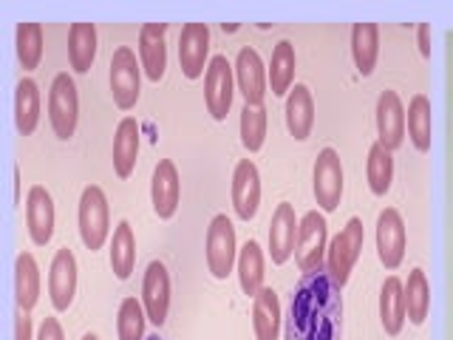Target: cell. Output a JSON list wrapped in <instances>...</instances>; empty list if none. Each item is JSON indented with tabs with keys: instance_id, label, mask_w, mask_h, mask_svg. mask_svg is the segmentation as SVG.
<instances>
[{
	"instance_id": "8992f818",
	"label": "cell",
	"mask_w": 453,
	"mask_h": 340,
	"mask_svg": "<svg viewBox=\"0 0 453 340\" xmlns=\"http://www.w3.org/2000/svg\"><path fill=\"white\" fill-rule=\"evenodd\" d=\"M235 97V68L224 54H212L204 71V105L216 122H224Z\"/></svg>"
},
{
	"instance_id": "83f0119b",
	"label": "cell",
	"mask_w": 453,
	"mask_h": 340,
	"mask_svg": "<svg viewBox=\"0 0 453 340\" xmlns=\"http://www.w3.org/2000/svg\"><path fill=\"white\" fill-rule=\"evenodd\" d=\"M14 295L20 312H32L40 301V267L32 252H20L14 259Z\"/></svg>"
},
{
	"instance_id": "836d02e7",
	"label": "cell",
	"mask_w": 453,
	"mask_h": 340,
	"mask_svg": "<svg viewBox=\"0 0 453 340\" xmlns=\"http://www.w3.org/2000/svg\"><path fill=\"white\" fill-rule=\"evenodd\" d=\"M365 176H368V188H372L374 196H386L391 190V182H394V156L391 151H386L374 142L368 148V159H365Z\"/></svg>"
},
{
	"instance_id": "2e32d148",
	"label": "cell",
	"mask_w": 453,
	"mask_h": 340,
	"mask_svg": "<svg viewBox=\"0 0 453 340\" xmlns=\"http://www.w3.org/2000/svg\"><path fill=\"white\" fill-rule=\"evenodd\" d=\"M297 230H301V219L295 216V207L289 202H280L269 221V259L273 264H287L297 244Z\"/></svg>"
},
{
	"instance_id": "e0dca14e",
	"label": "cell",
	"mask_w": 453,
	"mask_h": 340,
	"mask_svg": "<svg viewBox=\"0 0 453 340\" xmlns=\"http://www.w3.org/2000/svg\"><path fill=\"white\" fill-rule=\"evenodd\" d=\"M233 207L241 221H252L261 207V174L252 159H241L233 170Z\"/></svg>"
},
{
	"instance_id": "d6a6232c",
	"label": "cell",
	"mask_w": 453,
	"mask_h": 340,
	"mask_svg": "<svg viewBox=\"0 0 453 340\" xmlns=\"http://www.w3.org/2000/svg\"><path fill=\"white\" fill-rule=\"evenodd\" d=\"M431 312V283H428V275H425V269H411L408 273V281H405V315H408V323L414 326H422L425 318H428Z\"/></svg>"
},
{
	"instance_id": "7bdbcfd3",
	"label": "cell",
	"mask_w": 453,
	"mask_h": 340,
	"mask_svg": "<svg viewBox=\"0 0 453 340\" xmlns=\"http://www.w3.org/2000/svg\"><path fill=\"white\" fill-rule=\"evenodd\" d=\"M145 340H162L159 335H150V337H145Z\"/></svg>"
},
{
	"instance_id": "cb8c5ba5",
	"label": "cell",
	"mask_w": 453,
	"mask_h": 340,
	"mask_svg": "<svg viewBox=\"0 0 453 340\" xmlns=\"http://www.w3.org/2000/svg\"><path fill=\"white\" fill-rule=\"evenodd\" d=\"M139 156V122L134 117H122L113 134V170L119 179H131Z\"/></svg>"
},
{
	"instance_id": "30bf717a",
	"label": "cell",
	"mask_w": 453,
	"mask_h": 340,
	"mask_svg": "<svg viewBox=\"0 0 453 340\" xmlns=\"http://www.w3.org/2000/svg\"><path fill=\"white\" fill-rule=\"evenodd\" d=\"M408 250V230L396 207L380 210L377 216V259L386 269H396L405 261Z\"/></svg>"
},
{
	"instance_id": "277c9868",
	"label": "cell",
	"mask_w": 453,
	"mask_h": 340,
	"mask_svg": "<svg viewBox=\"0 0 453 340\" xmlns=\"http://www.w3.org/2000/svg\"><path fill=\"white\" fill-rule=\"evenodd\" d=\"M204 259L210 275L216 281H226L233 275L238 261V241H235V227L224 212H216L210 219L207 238H204Z\"/></svg>"
},
{
	"instance_id": "9c48e42d",
	"label": "cell",
	"mask_w": 453,
	"mask_h": 340,
	"mask_svg": "<svg viewBox=\"0 0 453 340\" xmlns=\"http://www.w3.org/2000/svg\"><path fill=\"white\" fill-rule=\"evenodd\" d=\"M326 250H329V224L320 210H309L301 219V230H297L295 244V261L301 273H311L326 264Z\"/></svg>"
},
{
	"instance_id": "d590c367",
	"label": "cell",
	"mask_w": 453,
	"mask_h": 340,
	"mask_svg": "<svg viewBox=\"0 0 453 340\" xmlns=\"http://www.w3.org/2000/svg\"><path fill=\"white\" fill-rule=\"evenodd\" d=\"M42 26L40 23H18V35H14V49H18V60L23 71H35L42 60Z\"/></svg>"
},
{
	"instance_id": "7a4b0ae2",
	"label": "cell",
	"mask_w": 453,
	"mask_h": 340,
	"mask_svg": "<svg viewBox=\"0 0 453 340\" xmlns=\"http://www.w3.org/2000/svg\"><path fill=\"white\" fill-rule=\"evenodd\" d=\"M363 241H365V230H363V221L357 216H351L343 230H340L329 241L323 267H326V273H329V278H332V283L337 290H343L349 283L351 269H354V264H357L360 252H363Z\"/></svg>"
},
{
	"instance_id": "d4e9b609",
	"label": "cell",
	"mask_w": 453,
	"mask_h": 340,
	"mask_svg": "<svg viewBox=\"0 0 453 340\" xmlns=\"http://www.w3.org/2000/svg\"><path fill=\"white\" fill-rule=\"evenodd\" d=\"M295 68H297V54L292 40H278L273 49V60H269L266 77L273 97H287L295 85Z\"/></svg>"
},
{
	"instance_id": "f35d334b",
	"label": "cell",
	"mask_w": 453,
	"mask_h": 340,
	"mask_svg": "<svg viewBox=\"0 0 453 340\" xmlns=\"http://www.w3.org/2000/svg\"><path fill=\"white\" fill-rule=\"evenodd\" d=\"M14 340H37L32 332V318H28V312H20L18 321H14Z\"/></svg>"
},
{
	"instance_id": "ab89813d",
	"label": "cell",
	"mask_w": 453,
	"mask_h": 340,
	"mask_svg": "<svg viewBox=\"0 0 453 340\" xmlns=\"http://www.w3.org/2000/svg\"><path fill=\"white\" fill-rule=\"evenodd\" d=\"M417 46H419V54L428 60V57H431V26L428 23L417 26Z\"/></svg>"
},
{
	"instance_id": "484cf974",
	"label": "cell",
	"mask_w": 453,
	"mask_h": 340,
	"mask_svg": "<svg viewBox=\"0 0 453 340\" xmlns=\"http://www.w3.org/2000/svg\"><path fill=\"white\" fill-rule=\"evenodd\" d=\"M252 329H255V340H278L280 301L273 287H264L252 298Z\"/></svg>"
},
{
	"instance_id": "603a6c76",
	"label": "cell",
	"mask_w": 453,
	"mask_h": 340,
	"mask_svg": "<svg viewBox=\"0 0 453 340\" xmlns=\"http://www.w3.org/2000/svg\"><path fill=\"white\" fill-rule=\"evenodd\" d=\"M351 60L360 77H372L380 57V26L377 23H354L351 26Z\"/></svg>"
},
{
	"instance_id": "5b68a950",
	"label": "cell",
	"mask_w": 453,
	"mask_h": 340,
	"mask_svg": "<svg viewBox=\"0 0 453 340\" xmlns=\"http://www.w3.org/2000/svg\"><path fill=\"white\" fill-rule=\"evenodd\" d=\"M49 122H51V131L57 139L68 142L77 131V122H80V94H77V82L68 71H60L54 80H51V89H49Z\"/></svg>"
},
{
	"instance_id": "3957f363",
	"label": "cell",
	"mask_w": 453,
	"mask_h": 340,
	"mask_svg": "<svg viewBox=\"0 0 453 340\" xmlns=\"http://www.w3.org/2000/svg\"><path fill=\"white\" fill-rule=\"evenodd\" d=\"M77 227L85 250H103L108 233H111V210L105 190L99 184H88L80 196V210H77Z\"/></svg>"
},
{
	"instance_id": "1f68e13d",
	"label": "cell",
	"mask_w": 453,
	"mask_h": 340,
	"mask_svg": "<svg viewBox=\"0 0 453 340\" xmlns=\"http://www.w3.org/2000/svg\"><path fill=\"white\" fill-rule=\"evenodd\" d=\"M431 99L425 94H414L408 103V111H405V131H408V139L411 145H414L419 153H428L431 151Z\"/></svg>"
},
{
	"instance_id": "74e56055",
	"label": "cell",
	"mask_w": 453,
	"mask_h": 340,
	"mask_svg": "<svg viewBox=\"0 0 453 340\" xmlns=\"http://www.w3.org/2000/svg\"><path fill=\"white\" fill-rule=\"evenodd\" d=\"M37 340H65L63 335V326L57 318H46L40 323V332H37Z\"/></svg>"
},
{
	"instance_id": "ac0fdd59",
	"label": "cell",
	"mask_w": 453,
	"mask_h": 340,
	"mask_svg": "<svg viewBox=\"0 0 453 340\" xmlns=\"http://www.w3.org/2000/svg\"><path fill=\"white\" fill-rule=\"evenodd\" d=\"M142 306L153 326H162L170 312V275L162 261H150L142 278Z\"/></svg>"
},
{
	"instance_id": "e575fe53",
	"label": "cell",
	"mask_w": 453,
	"mask_h": 340,
	"mask_svg": "<svg viewBox=\"0 0 453 340\" xmlns=\"http://www.w3.org/2000/svg\"><path fill=\"white\" fill-rule=\"evenodd\" d=\"M266 108L264 105H244L241 108V122H238V131H241V145H244L250 153H258L266 142Z\"/></svg>"
},
{
	"instance_id": "60d3db41",
	"label": "cell",
	"mask_w": 453,
	"mask_h": 340,
	"mask_svg": "<svg viewBox=\"0 0 453 340\" xmlns=\"http://www.w3.org/2000/svg\"><path fill=\"white\" fill-rule=\"evenodd\" d=\"M14 202H20V170L14 167Z\"/></svg>"
},
{
	"instance_id": "f1b7e54d",
	"label": "cell",
	"mask_w": 453,
	"mask_h": 340,
	"mask_svg": "<svg viewBox=\"0 0 453 340\" xmlns=\"http://www.w3.org/2000/svg\"><path fill=\"white\" fill-rule=\"evenodd\" d=\"M111 269L113 275L119 281H127L136 267V236H134V227L127 219H122L117 227H113V238H111Z\"/></svg>"
},
{
	"instance_id": "52a82bcc",
	"label": "cell",
	"mask_w": 453,
	"mask_h": 340,
	"mask_svg": "<svg viewBox=\"0 0 453 340\" xmlns=\"http://www.w3.org/2000/svg\"><path fill=\"white\" fill-rule=\"evenodd\" d=\"M343 162H340V153L334 148H323L315 159V170H311V193H315V202L320 212H334L340 207V198H343Z\"/></svg>"
},
{
	"instance_id": "8d00e7d4",
	"label": "cell",
	"mask_w": 453,
	"mask_h": 340,
	"mask_svg": "<svg viewBox=\"0 0 453 340\" xmlns=\"http://www.w3.org/2000/svg\"><path fill=\"white\" fill-rule=\"evenodd\" d=\"M145 321L148 312L136 298H125L117 312V332L119 340H145Z\"/></svg>"
},
{
	"instance_id": "8fae6325",
	"label": "cell",
	"mask_w": 453,
	"mask_h": 340,
	"mask_svg": "<svg viewBox=\"0 0 453 340\" xmlns=\"http://www.w3.org/2000/svg\"><path fill=\"white\" fill-rule=\"evenodd\" d=\"M210 57V26L184 23L179 32V66L188 80H198L207 71Z\"/></svg>"
},
{
	"instance_id": "5bb4252c",
	"label": "cell",
	"mask_w": 453,
	"mask_h": 340,
	"mask_svg": "<svg viewBox=\"0 0 453 340\" xmlns=\"http://www.w3.org/2000/svg\"><path fill=\"white\" fill-rule=\"evenodd\" d=\"M77 295V259L68 247L54 252L49 267V298L57 312H68Z\"/></svg>"
},
{
	"instance_id": "6da1fadb",
	"label": "cell",
	"mask_w": 453,
	"mask_h": 340,
	"mask_svg": "<svg viewBox=\"0 0 453 340\" xmlns=\"http://www.w3.org/2000/svg\"><path fill=\"white\" fill-rule=\"evenodd\" d=\"M283 335V340H340L343 335V298L326 267L297 281Z\"/></svg>"
},
{
	"instance_id": "ba28073f",
	"label": "cell",
	"mask_w": 453,
	"mask_h": 340,
	"mask_svg": "<svg viewBox=\"0 0 453 340\" xmlns=\"http://www.w3.org/2000/svg\"><path fill=\"white\" fill-rule=\"evenodd\" d=\"M111 97L119 111H131L142 94V63L131 46H119L111 57Z\"/></svg>"
},
{
	"instance_id": "7c38bea8",
	"label": "cell",
	"mask_w": 453,
	"mask_h": 340,
	"mask_svg": "<svg viewBox=\"0 0 453 340\" xmlns=\"http://www.w3.org/2000/svg\"><path fill=\"white\" fill-rule=\"evenodd\" d=\"M374 120H377V142L394 153L405 142V108H403L400 94L391 89L382 91L377 97Z\"/></svg>"
},
{
	"instance_id": "4dcf8cb0",
	"label": "cell",
	"mask_w": 453,
	"mask_h": 340,
	"mask_svg": "<svg viewBox=\"0 0 453 340\" xmlns=\"http://www.w3.org/2000/svg\"><path fill=\"white\" fill-rule=\"evenodd\" d=\"M40 122V89L32 77H23L14 89V125L20 136H32Z\"/></svg>"
},
{
	"instance_id": "ffe728a7",
	"label": "cell",
	"mask_w": 453,
	"mask_h": 340,
	"mask_svg": "<svg viewBox=\"0 0 453 340\" xmlns=\"http://www.w3.org/2000/svg\"><path fill=\"white\" fill-rule=\"evenodd\" d=\"M139 63L150 82L167 71V23H145L139 28Z\"/></svg>"
},
{
	"instance_id": "44dd1931",
	"label": "cell",
	"mask_w": 453,
	"mask_h": 340,
	"mask_svg": "<svg viewBox=\"0 0 453 340\" xmlns=\"http://www.w3.org/2000/svg\"><path fill=\"white\" fill-rule=\"evenodd\" d=\"M283 113H287V128L295 136V142H306L311 136V128H315V97H311L309 85L303 82L292 85Z\"/></svg>"
},
{
	"instance_id": "9a60e30c",
	"label": "cell",
	"mask_w": 453,
	"mask_h": 340,
	"mask_svg": "<svg viewBox=\"0 0 453 340\" xmlns=\"http://www.w3.org/2000/svg\"><path fill=\"white\" fill-rule=\"evenodd\" d=\"M54 198L51 193L42 188V184H32V190L26 196V227H28V238H32L35 247H46L51 236H54Z\"/></svg>"
},
{
	"instance_id": "d6986e66",
	"label": "cell",
	"mask_w": 453,
	"mask_h": 340,
	"mask_svg": "<svg viewBox=\"0 0 453 340\" xmlns=\"http://www.w3.org/2000/svg\"><path fill=\"white\" fill-rule=\"evenodd\" d=\"M179 198H181V182H179V170L170 159H159L153 167V182H150V205L153 212L159 219H173L179 210Z\"/></svg>"
},
{
	"instance_id": "4316f807",
	"label": "cell",
	"mask_w": 453,
	"mask_h": 340,
	"mask_svg": "<svg viewBox=\"0 0 453 340\" xmlns=\"http://www.w3.org/2000/svg\"><path fill=\"white\" fill-rule=\"evenodd\" d=\"M96 26L94 23H71L68 28V63L77 74H88L96 60Z\"/></svg>"
},
{
	"instance_id": "b9f144b4",
	"label": "cell",
	"mask_w": 453,
	"mask_h": 340,
	"mask_svg": "<svg viewBox=\"0 0 453 340\" xmlns=\"http://www.w3.org/2000/svg\"><path fill=\"white\" fill-rule=\"evenodd\" d=\"M82 340H99V335H96V332H85Z\"/></svg>"
},
{
	"instance_id": "4fadbf2b",
	"label": "cell",
	"mask_w": 453,
	"mask_h": 340,
	"mask_svg": "<svg viewBox=\"0 0 453 340\" xmlns=\"http://www.w3.org/2000/svg\"><path fill=\"white\" fill-rule=\"evenodd\" d=\"M233 68H235V85L241 97H244V105H264L269 77H266L261 54L252 46H241Z\"/></svg>"
},
{
	"instance_id": "7402d4cb",
	"label": "cell",
	"mask_w": 453,
	"mask_h": 340,
	"mask_svg": "<svg viewBox=\"0 0 453 340\" xmlns=\"http://www.w3.org/2000/svg\"><path fill=\"white\" fill-rule=\"evenodd\" d=\"M408 315H405V283L388 275L382 281V290H380V323H382V332L388 337H396L403 332Z\"/></svg>"
},
{
	"instance_id": "f546056e",
	"label": "cell",
	"mask_w": 453,
	"mask_h": 340,
	"mask_svg": "<svg viewBox=\"0 0 453 340\" xmlns=\"http://www.w3.org/2000/svg\"><path fill=\"white\" fill-rule=\"evenodd\" d=\"M235 273H238L241 292L247 298H255L264 290V250L255 238H250L247 244L238 250Z\"/></svg>"
}]
</instances>
